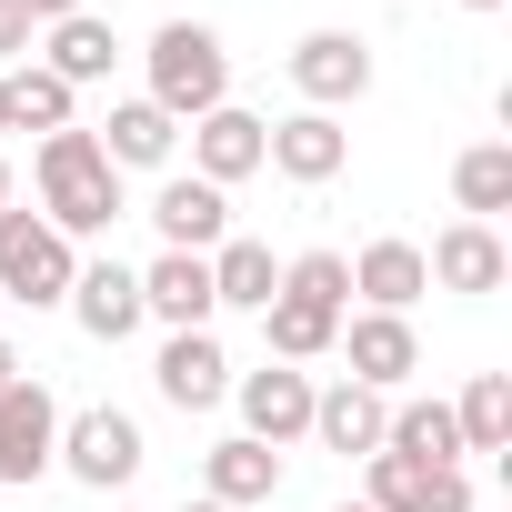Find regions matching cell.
<instances>
[{"instance_id": "cell-19", "label": "cell", "mask_w": 512, "mask_h": 512, "mask_svg": "<svg viewBox=\"0 0 512 512\" xmlns=\"http://www.w3.org/2000/svg\"><path fill=\"white\" fill-rule=\"evenodd\" d=\"M111 61H121V31H111L101 11H71V21H51V31H41V71H51V81H71V91L111 81Z\"/></svg>"}, {"instance_id": "cell-4", "label": "cell", "mask_w": 512, "mask_h": 512, "mask_svg": "<svg viewBox=\"0 0 512 512\" xmlns=\"http://www.w3.org/2000/svg\"><path fill=\"white\" fill-rule=\"evenodd\" d=\"M51 472H71L81 492H121V482H141V422H131L121 402L61 412V462H51Z\"/></svg>"}, {"instance_id": "cell-30", "label": "cell", "mask_w": 512, "mask_h": 512, "mask_svg": "<svg viewBox=\"0 0 512 512\" xmlns=\"http://www.w3.org/2000/svg\"><path fill=\"white\" fill-rule=\"evenodd\" d=\"M31 11V31H51V21H71V11H91V0H21Z\"/></svg>"}, {"instance_id": "cell-5", "label": "cell", "mask_w": 512, "mask_h": 512, "mask_svg": "<svg viewBox=\"0 0 512 512\" xmlns=\"http://www.w3.org/2000/svg\"><path fill=\"white\" fill-rule=\"evenodd\" d=\"M292 91H302V111H352L362 91H372V41L362 31H302L292 41Z\"/></svg>"}, {"instance_id": "cell-27", "label": "cell", "mask_w": 512, "mask_h": 512, "mask_svg": "<svg viewBox=\"0 0 512 512\" xmlns=\"http://www.w3.org/2000/svg\"><path fill=\"white\" fill-rule=\"evenodd\" d=\"M332 332H342V312H312V302H282V292L262 302V342H272V362H292V372H302V362H322V352H332Z\"/></svg>"}, {"instance_id": "cell-17", "label": "cell", "mask_w": 512, "mask_h": 512, "mask_svg": "<svg viewBox=\"0 0 512 512\" xmlns=\"http://www.w3.org/2000/svg\"><path fill=\"white\" fill-rule=\"evenodd\" d=\"M91 141H101V161H111V171H171L181 121H171L161 101H141V91H131V101H111V121H101Z\"/></svg>"}, {"instance_id": "cell-26", "label": "cell", "mask_w": 512, "mask_h": 512, "mask_svg": "<svg viewBox=\"0 0 512 512\" xmlns=\"http://www.w3.org/2000/svg\"><path fill=\"white\" fill-rule=\"evenodd\" d=\"M452 201H462V221L512 211V141H472V151L452 161Z\"/></svg>"}, {"instance_id": "cell-29", "label": "cell", "mask_w": 512, "mask_h": 512, "mask_svg": "<svg viewBox=\"0 0 512 512\" xmlns=\"http://www.w3.org/2000/svg\"><path fill=\"white\" fill-rule=\"evenodd\" d=\"M31 41H41V31H31V11H21V0H0V61L21 71V61H31Z\"/></svg>"}, {"instance_id": "cell-11", "label": "cell", "mask_w": 512, "mask_h": 512, "mask_svg": "<svg viewBox=\"0 0 512 512\" xmlns=\"http://www.w3.org/2000/svg\"><path fill=\"white\" fill-rule=\"evenodd\" d=\"M422 272H432V292L482 302V292H502V282H512V251H502V231H492V221H452V231L422 251Z\"/></svg>"}, {"instance_id": "cell-33", "label": "cell", "mask_w": 512, "mask_h": 512, "mask_svg": "<svg viewBox=\"0 0 512 512\" xmlns=\"http://www.w3.org/2000/svg\"><path fill=\"white\" fill-rule=\"evenodd\" d=\"M191 512H231V502H211V492H201V502H191Z\"/></svg>"}, {"instance_id": "cell-34", "label": "cell", "mask_w": 512, "mask_h": 512, "mask_svg": "<svg viewBox=\"0 0 512 512\" xmlns=\"http://www.w3.org/2000/svg\"><path fill=\"white\" fill-rule=\"evenodd\" d=\"M462 11H502V0H462Z\"/></svg>"}, {"instance_id": "cell-1", "label": "cell", "mask_w": 512, "mask_h": 512, "mask_svg": "<svg viewBox=\"0 0 512 512\" xmlns=\"http://www.w3.org/2000/svg\"><path fill=\"white\" fill-rule=\"evenodd\" d=\"M31 191H41V221H51L61 241H101V231L131 211V201H121V171L101 161V141H91L81 121L31 151Z\"/></svg>"}, {"instance_id": "cell-7", "label": "cell", "mask_w": 512, "mask_h": 512, "mask_svg": "<svg viewBox=\"0 0 512 512\" xmlns=\"http://www.w3.org/2000/svg\"><path fill=\"white\" fill-rule=\"evenodd\" d=\"M61 462V402H51V382L41 372H21L11 392H0V482H41Z\"/></svg>"}, {"instance_id": "cell-8", "label": "cell", "mask_w": 512, "mask_h": 512, "mask_svg": "<svg viewBox=\"0 0 512 512\" xmlns=\"http://www.w3.org/2000/svg\"><path fill=\"white\" fill-rule=\"evenodd\" d=\"M231 402H241V432L262 442V452H282V442H312V372H292V362L241 372V382H231Z\"/></svg>"}, {"instance_id": "cell-16", "label": "cell", "mask_w": 512, "mask_h": 512, "mask_svg": "<svg viewBox=\"0 0 512 512\" xmlns=\"http://www.w3.org/2000/svg\"><path fill=\"white\" fill-rule=\"evenodd\" d=\"M262 131H272V121H251L241 101H221V111H201V121H191V171H201L211 191H231V181H251V171H262Z\"/></svg>"}, {"instance_id": "cell-6", "label": "cell", "mask_w": 512, "mask_h": 512, "mask_svg": "<svg viewBox=\"0 0 512 512\" xmlns=\"http://www.w3.org/2000/svg\"><path fill=\"white\" fill-rule=\"evenodd\" d=\"M332 352L352 362L342 382H362V392H382V402L422 372V332H412V312H352V322L332 332Z\"/></svg>"}, {"instance_id": "cell-12", "label": "cell", "mask_w": 512, "mask_h": 512, "mask_svg": "<svg viewBox=\"0 0 512 512\" xmlns=\"http://www.w3.org/2000/svg\"><path fill=\"white\" fill-rule=\"evenodd\" d=\"M211 251H161V262L141 272V322L161 332H211Z\"/></svg>"}, {"instance_id": "cell-32", "label": "cell", "mask_w": 512, "mask_h": 512, "mask_svg": "<svg viewBox=\"0 0 512 512\" xmlns=\"http://www.w3.org/2000/svg\"><path fill=\"white\" fill-rule=\"evenodd\" d=\"M11 201H21V191H11V161H0V211H11Z\"/></svg>"}, {"instance_id": "cell-31", "label": "cell", "mask_w": 512, "mask_h": 512, "mask_svg": "<svg viewBox=\"0 0 512 512\" xmlns=\"http://www.w3.org/2000/svg\"><path fill=\"white\" fill-rule=\"evenodd\" d=\"M11 382H21V352H11V342H0V392H11Z\"/></svg>"}, {"instance_id": "cell-21", "label": "cell", "mask_w": 512, "mask_h": 512, "mask_svg": "<svg viewBox=\"0 0 512 512\" xmlns=\"http://www.w3.org/2000/svg\"><path fill=\"white\" fill-rule=\"evenodd\" d=\"M352 292H362V312H412V302L432 292L422 241H362V251H352Z\"/></svg>"}, {"instance_id": "cell-18", "label": "cell", "mask_w": 512, "mask_h": 512, "mask_svg": "<svg viewBox=\"0 0 512 512\" xmlns=\"http://www.w3.org/2000/svg\"><path fill=\"white\" fill-rule=\"evenodd\" d=\"M201 492H211V502H231V512H262V502L282 492V452H262L251 432H231V442H211V452H201Z\"/></svg>"}, {"instance_id": "cell-13", "label": "cell", "mask_w": 512, "mask_h": 512, "mask_svg": "<svg viewBox=\"0 0 512 512\" xmlns=\"http://www.w3.org/2000/svg\"><path fill=\"white\" fill-rule=\"evenodd\" d=\"M61 312H71L91 342H131V332H141V272H131V262H81Z\"/></svg>"}, {"instance_id": "cell-2", "label": "cell", "mask_w": 512, "mask_h": 512, "mask_svg": "<svg viewBox=\"0 0 512 512\" xmlns=\"http://www.w3.org/2000/svg\"><path fill=\"white\" fill-rule=\"evenodd\" d=\"M141 61H151V91H141V101H161L181 131H191L201 111H221V101H231V51H221V31H211V21H161Z\"/></svg>"}, {"instance_id": "cell-35", "label": "cell", "mask_w": 512, "mask_h": 512, "mask_svg": "<svg viewBox=\"0 0 512 512\" xmlns=\"http://www.w3.org/2000/svg\"><path fill=\"white\" fill-rule=\"evenodd\" d=\"M332 512H372V502H332Z\"/></svg>"}, {"instance_id": "cell-3", "label": "cell", "mask_w": 512, "mask_h": 512, "mask_svg": "<svg viewBox=\"0 0 512 512\" xmlns=\"http://www.w3.org/2000/svg\"><path fill=\"white\" fill-rule=\"evenodd\" d=\"M71 272H81V241H61L41 211H0V302H31V312H61L71 302Z\"/></svg>"}, {"instance_id": "cell-22", "label": "cell", "mask_w": 512, "mask_h": 512, "mask_svg": "<svg viewBox=\"0 0 512 512\" xmlns=\"http://www.w3.org/2000/svg\"><path fill=\"white\" fill-rule=\"evenodd\" d=\"M382 452H402V462H432V472H462L452 402H392V412H382Z\"/></svg>"}, {"instance_id": "cell-24", "label": "cell", "mask_w": 512, "mask_h": 512, "mask_svg": "<svg viewBox=\"0 0 512 512\" xmlns=\"http://www.w3.org/2000/svg\"><path fill=\"white\" fill-rule=\"evenodd\" d=\"M0 101H11V131H71V111H81V91L71 81H51L41 61H21V71H0Z\"/></svg>"}, {"instance_id": "cell-37", "label": "cell", "mask_w": 512, "mask_h": 512, "mask_svg": "<svg viewBox=\"0 0 512 512\" xmlns=\"http://www.w3.org/2000/svg\"><path fill=\"white\" fill-rule=\"evenodd\" d=\"M0 312H11V302H0Z\"/></svg>"}, {"instance_id": "cell-23", "label": "cell", "mask_w": 512, "mask_h": 512, "mask_svg": "<svg viewBox=\"0 0 512 512\" xmlns=\"http://www.w3.org/2000/svg\"><path fill=\"white\" fill-rule=\"evenodd\" d=\"M272 292H282V262H272V241H241V231H231V241L211 251V302H221V312H262Z\"/></svg>"}, {"instance_id": "cell-9", "label": "cell", "mask_w": 512, "mask_h": 512, "mask_svg": "<svg viewBox=\"0 0 512 512\" xmlns=\"http://www.w3.org/2000/svg\"><path fill=\"white\" fill-rule=\"evenodd\" d=\"M342 161H352V131H342L332 111H292V121L262 131V171H282V181H302V191L342 181Z\"/></svg>"}, {"instance_id": "cell-15", "label": "cell", "mask_w": 512, "mask_h": 512, "mask_svg": "<svg viewBox=\"0 0 512 512\" xmlns=\"http://www.w3.org/2000/svg\"><path fill=\"white\" fill-rule=\"evenodd\" d=\"M362 502L372 512H472V482L462 472H432V462H402V452H372L362 462Z\"/></svg>"}, {"instance_id": "cell-10", "label": "cell", "mask_w": 512, "mask_h": 512, "mask_svg": "<svg viewBox=\"0 0 512 512\" xmlns=\"http://www.w3.org/2000/svg\"><path fill=\"white\" fill-rule=\"evenodd\" d=\"M151 231H161V251H221L231 241V191H211L201 171H161Z\"/></svg>"}, {"instance_id": "cell-20", "label": "cell", "mask_w": 512, "mask_h": 512, "mask_svg": "<svg viewBox=\"0 0 512 512\" xmlns=\"http://www.w3.org/2000/svg\"><path fill=\"white\" fill-rule=\"evenodd\" d=\"M382 392H362V382H332V392H312V442L322 452H342V462H372L382 452Z\"/></svg>"}, {"instance_id": "cell-25", "label": "cell", "mask_w": 512, "mask_h": 512, "mask_svg": "<svg viewBox=\"0 0 512 512\" xmlns=\"http://www.w3.org/2000/svg\"><path fill=\"white\" fill-rule=\"evenodd\" d=\"M452 432L462 452H512V372H472L452 402Z\"/></svg>"}, {"instance_id": "cell-14", "label": "cell", "mask_w": 512, "mask_h": 512, "mask_svg": "<svg viewBox=\"0 0 512 512\" xmlns=\"http://www.w3.org/2000/svg\"><path fill=\"white\" fill-rule=\"evenodd\" d=\"M151 382H161L171 412H211V402H231V352L211 332H171L161 362H151Z\"/></svg>"}, {"instance_id": "cell-28", "label": "cell", "mask_w": 512, "mask_h": 512, "mask_svg": "<svg viewBox=\"0 0 512 512\" xmlns=\"http://www.w3.org/2000/svg\"><path fill=\"white\" fill-rule=\"evenodd\" d=\"M282 302L342 312V302H352V262H342V251H292V262H282Z\"/></svg>"}, {"instance_id": "cell-36", "label": "cell", "mask_w": 512, "mask_h": 512, "mask_svg": "<svg viewBox=\"0 0 512 512\" xmlns=\"http://www.w3.org/2000/svg\"><path fill=\"white\" fill-rule=\"evenodd\" d=\"M0 131H11V101H0Z\"/></svg>"}]
</instances>
